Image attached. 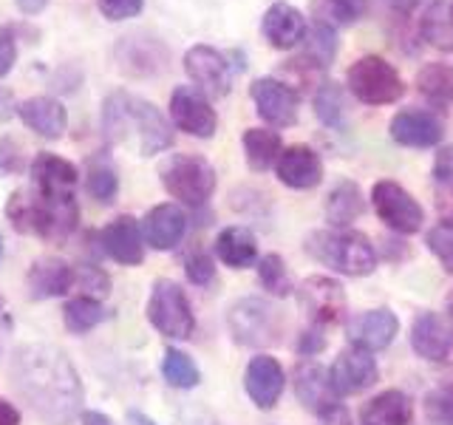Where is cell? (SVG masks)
I'll return each instance as SVG.
<instances>
[{"instance_id":"obj_50","label":"cell","mask_w":453,"mask_h":425,"mask_svg":"<svg viewBox=\"0 0 453 425\" xmlns=\"http://www.w3.org/2000/svg\"><path fill=\"white\" fill-rule=\"evenodd\" d=\"M448 176H453V145L439 148L434 159V182L448 179Z\"/></svg>"},{"instance_id":"obj_27","label":"cell","mask_w":453,"mask_h":425,"mask_svg":"<svg viewBox=\"0 0 453 425\" xmlns=\"http://www.w3.org/2000/svg\"><path fill=\"white\" fill-rule=\"evenodd\" d=\"M365 207L368 202H365V193L360 190V184L343 179L329 190V196H326V221H329L332 230H349V227L365 212Z\"/></svg>"},{"instance_id":"obj_38","label":"cell","mask_w":453,"mask_h":425,"mask_svg":"<svg viewBox=\"0 0 453 425\" xmlns=\"http://www.w3.org/2000/svg\"><path fill=\"white\" fill-rule=\"evenodd\" d=\"M162 375L173 389H196L198 380H202V372H198L196 360L188 352L181 349H165L162 354Z\"/></svg>"},{"instance_id":"obj_11","label":"cell","mask_w":453,"mask_h":425,"mask_svg":"<svg viewBox=\"0 0 453 425\" xmlns=\"http://www.w3.org/2000/svg\"><path fill=\"white\" fill-rule=\"evenodd\" d=\"M170 120L179 131L196 139H210L219 131V113L210 105V97H204L196 85H179L170 94Z\"/></svg>"},{"instance_id":"obj_55","label":"cell","mask_w":453,"mask_h":425,"mask_svg":"<svg viewBox=\"0 0 453 425\" xmlns=\"http://www.w3.org/2000/svg\"><path fill=\"white\" fill-rule=\"evenodd\" d=\"M82 425H113V420L108 414H103V411H85Z\"/></svg>"},{"instance_id":"obj_22","label":"cell","mask_w":453,"mask_h":425,"mask_svg":"<svg viewBox=\"0 0 453 425\" xmlns=\"http://www.w3.org/2000/svg\"><path fill=\"white\" fill-rule=\"evenodd\" d=\"M184 233H188V212L179 205L165 202L148 210V216L142 219V236L153 250H176L181 244Z\"/></svg>"},{"instance_id":"obj_8","label":"cell","mask_w":453,"mask_h":425,"mask_svg":"<svg viewBox=\"0 0 453 425\" xmlns=\"http://www.w3.org/2000/svg\"><path fill=\"white\" fill-rule=\"evenodd\" d=\"M148 321L159 335L170 340H184L196 329V318L184 290L176 281L159 278L153 283L150 301H148Z\"/></svg>"},{"instance_id":"obj_46","label":"cell","mask_w":453,"mask_h":425,"mask_svg":"<svg viewBox=\"0 0 453 425\" xmlns=\"http://www.w3.org/2000/svg\"><path fill=\"white\" fill-rule=\"evenodd\" d=\"M23 170V153L14 139H0V176H12Z\"/></svg>"},{"instance_id":"obj_31","label":"cell","mask_w":453,"mask_h":425,"mask_svg":"<svg viewBox=\"0 0 453 425\" xmlns=\"http://www.w3.org/2000/svg\"><path fill=\"white\" fill-rule=\"evenodd\" d=\"M216 255L233 269H247L258 261V241L247 227H224L216 238Z\"/></svg>"},{"instance_id":"obj_34","label":"cell","mask_w":453,"mask_h":425,"mask_svg":"<svg viewBox=\"0 0 453 425\" xmlns=\"http://www.w3.org/2000/svg\"><path fill=\"white\" fill-rule=\"evenodd\" d=\"M372 6V0H311L309 12L315 23L332 26V28H343L354 26L363 14Z\"/></svg>"},{"instance_id":"obj_42","label":"cell","mask_w":453,"mask_h":425,"mask_svg":"<svg viewBox=\"0 0 453 425\" xmlns=\"http://www.w3.org/2000/svg\"><path fill=\"white\" fill-rule=\"evenodd\" d=\"M425 414L436 425H453V386H439L425 397Z\"/></svg>"},{"instance_id":"obj_57","label":"cell","mask_w":453,"mask_h":425,"mask_svg":"<svg viewBox=\"0 0 453 425\" xmlns=\"http://www.w3.org/2000/svg\"><path fill=\"white\" fill-rule=\"evenodd\" d=\"M448 318H450V326H453V290L448 295Z\"/></svg>"},{"instance_id":"obj_6","label":"cell","mask_w":453,"mask_h":425,"mask_svg":"<svg viewBox=\"0 0 453 425\" xmlns=\"http://www.w3.org/2000/svg\"><path fill=\"white\" fill-rule=\"evenodd\" d=\"M346 85L363 105H391L405 97L403 74L380 54L357 57L346 71Z\"/></svg>"},{"instance_id":"obj_18","label":"cell","mask_w":453,"mask_h":425,"mask_svg":"<svg viewBox=\"0 0 453 425\" xmlns=\"http://www.w3.org/2000/svg\"><path fill=\"white\" fill-rule=\"evenodd\" d=\"M306 32H309L306 14L297 6L287 4V0L273 4L261 18V35L269 46L278 49V51H289L295 46H301Z\"/></svg>"},{"instance_id":"obj_35","label":"cell","mask_w":453,"mask_h":425,"mask_svg":"<svg viewBox=\"0 0 453 425\" xmlns=\"http://www.w3.org/2000/svg\"><path fill=\"white\" fill-rule=\"evenodd\" d=\"M311 108H315V117L320 125L332 128V131H340V128H343V113H346L343 85L334 80L318 82V91L311 97Z\"/></svg>"},{"instance_id":"obj_29","label":"cell","mask_w":453,"mask_h":425,"mask_svg":"<svg viewBox=\"0 0 453 425\" xmlns=\"http://www.w3.org/2000/svg\"><path fill=\"white\" fill-rule=\"evenodd\" d=\"M77 283V273L63 259H40L28 269V290L35 298H60Z\"/></svg>"},{"instance_id":"obj_45","label":"cell","mask_w":453,"mask_h":425,"mask_svg":"<svg viewBox=\"0 0 453 425\" xmlns=\"http://www.w3.org/2000/svg\"><path fill=\"white\" fill-rule=\"evenodd\" d=\"M297 354L301 358H315V354H320L326 349V326H318L311 323L309 329H303L301 335H297Z\"/></svg>"},{"instance_id":"obj_7","label":"cell","mask_w":453,"mask_h":425,"mask_svg":"<svg viewBox=\"0 0 453 425\" xmlns=\"http://www.w3.org/2000/svg\"><path fill=\"white\" fill-rule=\"evenodd\" d=\"M226 326L238 346L264 349L280 340V321L275 306L264 298L247 295L226 309Z\"/></svg>"},{"instance_id":"obj_26","label":"cell","mask_w":453,"mask_h":425,"mask_svg":"<svg viewBox=\"0 0 453 425\" xmlns=\"http://www.w3.org/2000/svg\"><path fill=\"white\" fill-rule=\"evenodd\" d=\"M18 117L23 120V125H28L37 136L46 139H60L65 131L68 113L63 108L60 99L54 97H28L18 105Z\"/></svg>"},{"instance_id":"obj_19","label":"cell","mask_w":453,"mask_h":425,"mask_svg":"<svg viewBox=\"0 0 453 425\" xmlns=\"http://www.w3.org/2000/svg\"><path fill=\"white\" fill-rule=\"evenodd\" d=\"M411 349H414L422 360L442 363L453 349V326L436 315V312L425 309L411 323Z\"/></svg>"},{"instance_id":"obj_58","label":"cell","mask_w":453,"mask_h":425,"mask_svg":"<svg viewBox=\"0 0 453 425\" xmlns=\"http://www.w3.org/2000/svg\"><path fill=\"white\" fill-rule=\"evenodd\" d=\"M0 252H4V244H0Z\"/></svg>"},{"instance_id":"obj_48","label":"cell","mask_w":453,"mask_h":425,"mask_svg":"<svg viewBox=\"0 0 453 425\" xmlns=\"http://www.w3.org/2000/svg\"><path fill=\"white\" fill-rule=\"evenodd\" d=\"M77 283H80V287H82L85 292H88L91 298H103V295H108V287H111L108 275L103 273V269H96V267L82 269V273L77 275Z\"/></svg>"},{"instance_id":"obj_32","label":"cell","mask_w":453,"mask_h":425,"mask_svg":"<svg viewBox=\"0 0 453 425\" xmlns=\"http://www.w3.org/2000/svg\"><path fill=\"white\" fill-rule=\"evenodd\" d=\"M419 35L436 51L453 54V0H431L419 20Z\"/></svg>"},{"instance_id":"obj_23","label":"cell","mask_w":453,"mask_h":425,"mask_svg":"<svg viewBox=\"0 0 453 425\" xmlns=\"http://www.w3.org/2000/svg\"><path fill=\"white\" fill-rule=\"evenodd\" d=\"M99 241H103V250L111 259L125 267H139L145 261V236H142V224L134 216L113 219L99 233Z\"/></svg>"},{"instance_id":"obj_49","label":"cell","mask_w":453,"mask_h":425,"mask_svg":"<svg viewBox=\"0 0 453 425\" xmlns=\"http://www.w3.org/2000/svg\"><path fill=\"white\" fill-rule=\"evenodd\" d=\"M434 205H436V210H439V216H442V221H450V224H453V176L436 182Z\"/></svg>"},{"instance_id":"obj_16","label":"cell","mask_w":453,"mask_h":425,"mask_svg":"<svg viewBox=\"0 0 453 425\" xmlns=\"http://www.w3.org/2000/svg\"><path fill=\"white\" fill-rule=\"evenodd\" d=\"M329 377H332V386L340 397H351V394H360L374 386L380 380V366L372 358V352L349 346L334 358V363L329 368Z\"/></svg>"},{"instance_id":"obj_44","label":"cell","mask_w":453,"mask_h":425,"mask_svg":"<svg viewBox=\"0 0 453 425\" xmlns=\"http://www.w3.org/2000/svg\"><path fill=\"white\" fill-rule=\"evenodd\" d=\"M99 12H103V18L119 23V20H131L136 14L145 9V0H96Z\"/></svg>"},{"instance_id":"obj_33","label":"cell","mask_w":453,"mask_h":425,"mask_svg":"<svg viewBox=\"0 0 453 425\" xmlns=\"http://www.w3.org/2000/svg\"><path fill=\"white\" fill-rule=\"evenodd\" d=\"M417 91L436 108L453 105V66L450 63H428L417 74Z\"/></svg>"},{"instance_id":"obj_25","label":"cell","mask_w":453,"mask_h":425,"mask_svg":"<svg viewBox=\"0 0 453 425\" xmlns=\"http://www.w3.org/2000/svg\"><path fill=\"white\" fill-rule=\"evenodd\" d=\"M35 190L42 196H71L80 182V170L57 153H37L32 162Z\"/></svg>"},{"instance_id":"obj_39","label":"cell","mask_w":453,"mask_h":425,"mask_svg":"<svg viewBox=\"0 0 453 425\" xmlns=\"http://www.w3.org/2000/svg\"><path fill=\"white\" fill-rule=\"evenodd\" d=\"M258 278H261V287L275 298H287L295 290L289 267L278 252H266L264 259H258Z\"/></svg>"},{"instance_id":"obj_30","label":"cell","mask_w":453,"mask_h":425,"mask_svg":"<svg viewBox=\"0 0 453 425\" xmlns=\"http://www.w3.org/2000/svg\"><path fill=\"white\" fill-rule=\"evenodd\" d=\"M241 145H244L247 167L252 174H266L269 167L278 165L283 153L280 134L269 131V128H247L244 136H241Z\"/></svg>"},{"instance_id":"obj_3","label":"cell","mask_w":453,"mask_h":425,"mask_svg":"<svg viewBox=\"0 0 453 425\" xmlns=\"http://www.w3.org/2000/svg\"><path fill=\"white\" fill-rule=\"evenodd\" d=\"M9 221L18 233H35L40 238L60 241L77 230L80 207L71 196H42V193H12L9 198Z\"/></svg>"},{"instance_id":"obj_9","label":"cell","mask_w":453,"mask_h":425,"mask_svg":"<svg viewBox=\"0 0 453 425\" xmlns=\"http://www.w3.org/2000/svg\"><path fill=\"white\" fill-rule=\"evenodd\" d=\"M372 207L377 212V219L386 227H391L394 233L414 236V233L422 230L425 210L400 182L380 179L372 188Z\"/></svg>"},{"instance_id":"obj_4","label":"cell","mask_w":453,"mask_h":425,"mask_svg":"<svg viewBox=\"0 0 453 425\" xmlns=\"http://www.w3.org/2000/svg\"><path fill=\"white\" fill-rule=\"evenodd\" d=\"M306 252L340 275L363 278L377 269V252L368 236L357 230H315L306 238Z\"/></svg>"},{"instance_id":"obj_10","label":"cell","mask_w":453,"mask_h":425,"mask_svg":"<svg viewBox=\"0 0 453 425\" xmlns=\"http://www.w3.org/2000/svg\"><path fill=\"white\" fill-rule=\"evenodd\" d=\"M184 71L193 80V85L210 99H221L233 91V63L230 57L219 49L196 42L184 54Z\"/></svg>"},{"instance_id":"obj_15","label":"cell","mask_w":453,"mask_h":425,"mask_svg":"<svg viewBox=\"0 0 453 425\" xmlns=\"http://www.w3.org/2000/svg\"><path fill=\"white\" fill-rule=\"evenodd\" d=\"M388 134L403 148H436L445 136V120L431 108H403L394 113Z\"/></svg>"},{"instance_id":"obj_40","label":"cell","mask_w":453,"mask_h":425,"mask_svg":"<svg viewBox=\"0 0 453 425\" xmlns=\"http://www.w3.org/2000/svg\"><path fill=\"white\" fill-rule=\"evenodd\" d=\"M85 184H88V193L96 198L99 205H111L119 193V176L105 159L88 165V182Z\"/></svg>"},{"instance_id":"obj_52","label":"cell","mask_w":453,"mask_h":425,"mask_svg":"<svg viewBox=\"0 0 453 425\" xmlns=\"http://www.w3.org/2000/svg\"><path fill=\"white\" fill-rule=\"evenodd\" d=\"M0 425H20V411L6 400H0Z\"/></svg>"},{"instance_id":"obj_17","label":"cell","mask_w":453,"mask_h":425,"mask_svg":"<svg viewBox=\"0 0 453 425\" xmlns=\"http://www.w3.org/2000/svg\"><path fill=\"white\" fill-rule=\"evenodd\" d=\"M396 332H400V318H396L391 309H368L346 323L349 344L354 349H363L372 354L388 349L394 344Z\"/></svg>"},{"instance_id":"obj_37","label":"cell","mask_w":453,"mask_h":425,"mask_svg":"<svg viewBox=\"0 0 453 425\" xmlns=\"http://www.w3.org/2000/svg\"><path fill=\"white\" fill-rule=\"evenodd\" d=\"M105 318H108V309L99 304V298H91V295L71 298V301L65 304V309H63V321L74 335L91 332L94 326H99Z\"/></svg>"},{"instance_id":"obj_43","label":"cell","mask_w":453,"mask_h":425,"mask_svg":"<svg viewBox=\"0 0 453 425\" xmlns=\"http://www.w3.org/2000/svg\"><path fill=\"white\" fill-rule=\"evenodd\" d=\"M184 273H188V281L196 283V287H207V283L216 278V264H212V255L207 250H193L184 259Z\"/></svg>"},{"instance_id":"obj_5","label":"cell","mask_w":453,"mask_h":425,"mask_svg":"<svg viewBox=\"0 0 453 425\" xmlns=\"http://www.w3.org/2000/svg\"><path fill=\"white\" fill-rule=\"evenodd\" d=\"M165 190L188 207H204L216 193V170L198 153H173L159 167Z\"/></svg>"},{"instance_id":"obj_12","label":"cell","mask_w":453,"mask_h":425,"mask_svg":"<svg viewBox=\"0 0 453 425\" xmlns=\"http://www.w3.org/2000/svg\"><path fill=\"white\" fill-rule=\"evenodd\" d=\"M113 60L127 77H153L167 68L170 51L159 37L139 32L119 37V42L113 46Z\"/></svg>"},{"instance_id":"obj_53","label":"cell","mask_w":453,"mask_h":425,"mask_svg":"<svg viewBox=\"0 0 453 425\" xmlns=\"http://www.w3.org/2000/svg\"><path fill=\"white\" fill-rule=\"evenodd\" d=\"M49 4L51 0H14V6H18L23 14H28V18H32V14H40Z\"/></svg>"},{"instance_id":"obj_1","label":"cell","mask_w":453,"mask_h":425,"mask_svg":"<svg viewBox=\"0 0 453 425\" xmlns=\"http://www.w3.org/2000/svg\"><path fill=\"white\" fill-rule=\"evenodd\" d=\"M12 386L46 425H71L82 414V380L63 349L51 344L18 346L9 363Z\"/></svg>"},{"instance_id":"obj_20","label":"cell","mask_w":453,"mask_h":425,"mask_svg":"<svg viewBox=\"0 0 453 425\" xmlns=\"http://www.w3.org/2000/svg\"><path fill=\"white\" fill-rule=\"evenodd\" d=\"M283 386H287V377H283V368L275 358H269V354H255V358L247 363L244 389L250 394V400L261 411H269L278 406Z\"/></svg>"},{"instance_id":"obj_13","label":"cell","mask_w":453,"mask_h":425,"mask_svg":"<svg viewBox=\"0 0 453 425\" xmlns=\"http://www.w3.org/2000/svg\"><path fill=\"white\" fill-rule=\"evenodd\" d=\"M297 301L306 309L311 323L318 326H334L346 318V290L340 281L326 275H309L297 287Z\"/></svg>"},{"instance_id":"obj_36","label":"cell","mask_w":453,"mask_h":425,"mask_svg":"<svg viewBox=\"0 0 453 425\" xmlns=\"http://www.w3.org/2000/svg\"><path fill=\"white\" fill-rule=\"evenodd\" d=\"M301 57L318 71L329 68L334 63V57H337V32H334V28L311 20L309 32L303 37V54Z\"/></svg>"},{"instance_id":"obj_54","label":"cell","mask_w":453,"mask_h":425,"mask_svg":"<svg viewBox=\"0 0 453 425\" xmlns=\"http://www.w3.org/2000/svg\"><path fill=\"white\" fill-rule=\"evenodd\" d=\"M386 4L394 9V12H400V14H411L417 6H422L425 0H386Z\"/></svg>"},{"instance_id":"obj_51","label":"cell","mask_w":453,"mask_h":425,"mask_svg":"<svg viewBox=\"0 0 453 425\" xmlns=\"http://www.w3.org/2000/svg\"><path fill=\"white\" fill-rule=\"evenodd\" d=\"M320 422H323V425H351V417H349L346 406L340 403V406H334L332 411H326V414L320 417Z\"/></svg>"},{"instance_id":"obj_21","label":"cell","mask_w":453,"mask_h":425,"mask_svg":"<svg viewBox=\"0 0 453 425\" xmlns=\"http://www.w3.org/2000/svg\"><path fill=\"white\" fill-rule=\"evenodd\" d=\"M295 394L311 414L323 417L326 411H332L334 406H340V394L332 386V377L323 366H318L315 360H303L295 368Z\"/></svg>"},{"instance_id":"obj_41","label":"cell","mask_w":453,"mask_h":425,"mask_svg":"<svg viewBox=\"0 0 453 425\" xmlns=\"http://www.w3.org/2000/svg\"><path fill=\"white\" fill-rule=\"evenodd\" d=\"M425 244L439 259L448 273H453V224L450 221H439L434 224L428 233H425Z\"/></svg>"},{"instance_id":"obj_47","label":"cell","mask_w":453,"mask_h":425,"mask_svg":"<svg viewBox=\"0 0 453 425\" xmlns=\"http://www.w3.org/2000/svg\"><path fill=\"white\" fill-rule=\"evenodd\" d=\"M18 63V40L9 26H0V77H6Z\"/></svg>"},{"instance_id":"obj_2","label":"cell","mask_w":453,"mask_h":425,"mask_svg":"<svg viewBox=\"0 0 453 425\" xmlns=\"http://www.w3.org/2000/svg\"><path fill=\"white\" fill-rule=\"evenodd\" d=\"M103 131L111 145L131 148L139 156H156L173 145V125L150 99L131 91H113L103 103Z\"/></svg>"},{"instance_id":"obj_24","label":"cell","mask_w":453,"mask_h":425,"mask_svg":"<svg viewBox=\"0 0 453 425\" xmlns=\"http://www.w3.org/2000/svg\"><path fill=\"white\" fill-rule=\"evenodd\" d=\"M278 179L292 190H311L323 179V162L315 148L309 145H289L283 148L280 159L275 165Z\"/></svg>"},{"instance_id":"obj_14","label":"cell","mask_w":453,"mask_h":425,"mask_svg":"<svg viewBox=\"0 0 453 425\" xmlns=\"http://www.w3.org/2000/svg\"><path fill=\"white\" fill-rule=\"evenodd\" d=\"M250 97L258 108L261 120L273 128H292L297 122V108H301V94L289 82L278 77H258L250 85Z\"/></svg>"},{"instance_id":"obj_28","label":"cell","mask_w":453,"mask_h":425,"mask_svg":"<svg viewBox=\"0 0 453 425\" xmlns=\"http://www.w3.org/2000/svg\"><path fill=\"white\" fill-rule=\"evenodd\" d=\"M411 420H414V403L400 389L380 391L360 408L363 425H411Z\"/></svg>"},{"instance_id":"obj_56","label":"cell","mask_w":453,"mask_h":425,"mask_svg":"<svg viewBox=\"0 0 453 425\" xmlns=\"http://www.w3.org/2000/svg\"><path fill=\"white\" fill-rule=\"evenodd\" d=\"M127 422L131 425H156L148 414H142V411H127Z\"/></svg>"}]
</instances>
